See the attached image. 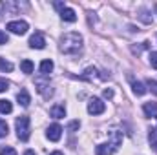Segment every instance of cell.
Segmentation results:
<instances>
[{"instance_id":"cell-1","label":"cell","mask_w":157,"mask_h":155,"mask_svg":"<svg viewBox=\"0 0 157 155\" xmlns=\"http://www.w3.org/2000/svg\"><path fill=\"white\" fill-rule=\"evenodd\" d=\"M82 49V35L75 33V31H70V33H64L60 37V51L66 53V55H75Z\"/></svg>"},{"instance_id":"cell-2","label":"cell","mask_w":157,"mask_h":155,"mask_svg":"<svg viewBox=\"0 0 157 155\" xmlns=\"http://www.w3.org/2000/svg\"><path fill=\"white\" fill-rule=\"evenodd\" d=\"M15 126H17V137L20 141H28L29 139V117L20 115L17 119Z\"/></svg>"},{"instance_id":"cell-3","label":"cell","mask_w":157,"mask_h":155,"mask_svg":"<svg viewBox=\"0 0 157 155\" xmlns=\"http://www.w3.org/2000/svg\"><path fill=\"white\" fill-rule=\"evenodd\" d=\"M7 29L11 33H15V35H26L28 29H29V26H28L26 20H13V22L7 24Z\"/></svg>"},{"instance_id":"cell-4","label":"cell","mask_w":157,"mask_h":155,"mask_svg":"<svg viewBox=\"0 0 157 155\" xmlns=\"http://www.w3.org/2000/svg\"><path fill=\"white\" fill-rule=\"evenodd\" d=\"M104 110H106V104H104L101 99H97V97L90 99V102H88V113H91V115H101V113H104Z\"/></svg>"},{"instance_id":"cell-5","label":"cell","mask_w":157,"mask_h":155,"mask_svg":"<svg viewBox=\"0 0 157 155\" xmlns=\"http://www.w3.org/2000/svg\"><path fill=\"white\" fill-rule=\"evenodd\" d=\"M35 86H37V91H39L44 99H49V97L53 95V89H51L49 80H37V82H35Z\"/></svg>"},{"instance_id":"cell-6","label":"cell","mask_w":157,"mask_h":155,"mask_svg":"<svg viewBox=\"0 0 157 155\" xmlns=\"http://www.w3.org/2000/svg\"><path fill=\"white\" fill-rule=\"evenodd\" d=\"M46 137H48L49 141L57 142V141L62 137V126H60V124H51V126L48 128V131H46Z\"/></svg>"},{"instance_id":"cell-7","label":"cell","mask_w":157,"mask_h":155,"mask_svg":"<svg viewBox=\"0 0 157 155\" xmlns=\"http://www.w3.org/2000/svg\"><path fill=\"white\" fill-rule=\"evenodd\" d=\"M29 47H33V49H44L46 47V39H44V35L42 33H35V35H31V39H29Z\"/></svg>"},{"instance_id":"cell-8","label":"cell","mask_w":157,"mask_h":155,"mask_svg":"<svg viewBox=\"0 0 157 155\" xmlns=\"http://www.w3.org/2000/svg\"><path fill=\"white\" fill-rule=\"evenodd\" d=\"M115 150H117V148H115L112 142H102V144H99V146L95 148V153L97 155H112Z\"/></svg>"},{"instance_id":"cell-9","label":"cell","mask_w":157,"mask_h":155,"mask_svg":"<svg viewBox=\"0 0 157 155\" xmlns=\"http://www.w3.org/2000/svg\"><path fill=\"white\" fill-rule=\"evenodd\" d=\"M60 18L66 20V22H75V20H77V13H75L71 7H64V9L60 11Z\"/></svg>"},{"instance_id":"cell-10","label":"cell","mask_w":157,"mask_h":155,"mask_svg":"<svg viewBox=\"0 0 157 155\" xmlns=\"http://www.w3.org/2000/svg\"><path fill=\"white\" fill-rule=\"evenodd\" d=\"M17 100H18V104L20 106H29V102H31V97H29V93H28V89H20L18 93H17Z\"/></svg>"},{"instance_id":"cell-11","label":"cell","mask_w":157,"mask_h":155,"mask_svg":"<svg viewBox=\"0 0 157 155\" xmlns=\"http://www.w3.org/2000/svg\"><path fill=\"white\" fill-rule=\"evenodd\" d=\"M49 113L53 119H62V117H66V108L62 106V104H55L51 110H49Z\"/></svg>"},{"instance_id":"cell-12","label":"cell","mask_w":157,"mask_h":155,"mask_svg":"<svg viewBox=\"0 0 157 155\" xmlns=\"http://www.w3.org/2000/svg\"><path fill=\"white\" fill-rule=\"evenodd\" d=\"M143 112L146 117H157V102H146L143 106Z\"/></svg>"},{"instance_id":"cell-13","label":"cell","mask_w":157,"mask_h":155,"mask_svg":"<svg viewBox=\"0 0 157 155\" xmlns=\"http://www.w3.org/2000/svg\"><path fill=\"white\" fill-rule=\"evenodd\" d=\"M132 89H133V93H135V95H139V97L146 93L144 84H143V82H139V80H133V78H132Z\"/></svg>"},{"instance_id":"cell-14","label":"cell","mask_w":157,"mask_h":155,"mask_svg":"<svg viewBox=\"0 0 157 155\" xmlns=\"http://www.w3.org/2000/svg\"><path fill=\"white\" fill-rule=\"evenodd\" d=\"M51 71H53V62H51V60H42V62H40V73H42L44 77H48Z\"/></svg>"},{"instance_id":"cell-15","label":"cell","mask_w":157,"mask_h":155,"mask_svg":"<svg viewBox=\"0 0 157 155\" xmlns=\"http://www.w3.org/2000/svg\"><path fill=\"white\" fill-rule=\"evenodd\" d=\"M13 112V104L7 100V99H0V113H11Z\"/></svg>"},{"instance_id":"cell-16","label":"cell","mask_w":157,"mask_h":155,"mask_svg":"<svg viewBox=\"0 0 157 155\" xmlns=\"http://www.w3.org/2000/svg\"><path fill=\"white\" fill-rule=\"evenodd\" d=\"M20 70H22L24 73H28V75H29V73H33L35 64H33L31 60H28V59H26V60H22V62H20Z\"/></svg>"},{"instance_id":"cell-17","label":"cell","mask_w":157,"mask_h":155,"mask_svg":"<svg viewBox=\"0 0 157 155\" xmlns=\"http://www.w3.org/2000/svg\"><path fill=\"white\" fill-rule=\"evenodd\" d=\"M0 71H13V64L9 62V60H6L4 57H0Z\"/></svg>"},{"instance_id":"cell-18","label":"cell","mask_w":157,"mask_h":155,"mask_svg":"<svg viewBox=\"0 0 157 155\" xmlns=\"http://www.w3.org/2000/svg\"><path fill=\"white\" fill-rule=\"evenodd\" d=\"M148 141H150V144L154 146V150L157 152V130H150V133H148Z\"/></svg>"},{"instance_id":"cell-19","label":"cell","mask_w":157,"mask_h":155,"mask_svg":"<svg viewBox=\"0 0 157 155\" xmlns=\"http://www.w3.org/2000/svg\"><path fill=\"white\" fill-rule=\"evenodd\" d=\"M7 131H9V126H7V122L0 119V139H2V137H6V135H7Z\"/></svg>"},{"instance_id":"cell-20","label":"cell","mask_w":157,"mask_h":155,"mask_svg":"<svg viewBox=\"0 0 157 155\" xmlns=\"http://www.w3.org/2000/svg\"><path fill=\"white\" fill-rule=\"evenodd\" d=\"M139 18H141L144 24H150V22H152V17H148V11H146V9H141V15H139Z\"/></svg>"},{"instance_id":"cell-21","label":"cell","mask_w":157,"mask_h":155,"mask_svg":"<svg viewBox=\"0 0 157 155\" xmlns=\"http://www.w3.org/2000/svg\"><path fill=\"white\" fill-rule=\"evenodd\" d=\"M150 64H152V68L157 70V51H152L150 53Z\"/></svg>"},{"instance_id":"cell-22","label":"cell","mask_w":157,"mask_h":155,"mask_svg":"<svg viewBox=\"0 0 157 155\" xmlns=\"http://www.w3.org/2000/svg\"><path fill=\"white\" fill-rule=\"evenodd\" d=\"M0 155H17V152H15L13 148L6 146V148H2V152H0Z\"/></svg>"},{"instance_id":"cell-23","label":"cell","mask_w":157,"mask_h":155,"mask_svg":"<svg viewBox=\"0 0 157 155\" xmlns=\"http://www.w3.org/2000/svg\"><path fill=\"white\" fill-rule=\"evenodd\" d=\"M7 88H9V82H7L6 78H0V93H4Z\"/></svg>"},{"instance_id":"cell-24","label":"cell","mask_w":157,"mask_h":155,"mask_svg":"<svg viewBox=\"0 0 157 155\" xmlns=\"http://www.w3.org/2000/svg\"><path fill=\"white\" fill-rule=\"evenodd\" d=\"M148 88L152 89V93L157 95V80H152V78H150V80H148Z\"/></svg>"},{"instance_id":"cell-25","label":"cell","mask_w":157,"mask_h":155,"mask_svg":"<svg viewBox=\"0 0 157 155\" xmlns=\"http://www.w3.org/2000/svg\"><path fill=\"white\" fill-rule=\"evenodd\" d=\"M7 35H6V33H4V31H2V29H0V46H4V44H7Z\"/></svg>"},{"instance_id":"cell-26","label":"cell","mask_w":157,"mask_h":155,"mask_svg":"<svg viewBox=\"0 0 157 155\" xmlns=\"http://www.w3.org/2000/svg\"><path fill=\"white\" fill-rule=\"evenodd\" d=\"M102 95H104L106 99H112V97H113V91H112V89H104V91H102Z\"/></svg>"},{"instance_id":"cell-27","label":"cell","mask_w":157,"mask_h":155,"mask_svg":"<svg viewBox=\"0 0 157 155\" xmlns=\"http://www.w3.org/2000/svg\"><path fill=\"white\" fill-rule=\"evenodd\" d=\"M78 126H80V122H78V120H75V122H71V124H70V130H77Z\"/></svg>"},{"instance_id":"cell-28","label":"cell","mask_w":157,"mask_h":155,"mask_svg":"<svg viewBox=\"0 0 157 155\" xmlns=\"http://www.w3.org/2000/svg\"><path fill=\"white\" fill-rule=\"evenodd\" d=\"M55 7H57V9H60V11H62V9H64V7H66V6H64V4H62V2H55Z\"/></svg>"},{"instance_id":"cell-29","label":"cell","mask_w":157,"mask_h":155,"mask_svg":"<svg viewBox=\"0 0 157 155\" xmlns=\"http://www.w3.org/2000/svg\"><path fill=\"white\" fill-rule=\"evenodd\" d=\"M24 155H37V153H35L33 150H26V152H24Z\"/></svg>"},{"instance_id":"cell-30","label":"cell","mask_w":157,"mask_h":155,"mask_svg":"<svg viewBox=\"0 0 157 155\" xmlns=\"http://www.w3.org/2000/svg\"><path fill=\"white\" fill-rule=\"evenodd\" d=\"M49 155H64V153H62V152H51Z\"/></svg>"},{"instance_id":"cell-31","label":"cell","mask_w":157,"mask_h":155,"mask_svg":"<svg viewBox=\"0 0 157 155\" xmlns=\"http://www.w3.org/2000/svg\"><path fill=\"white\" fill-rule=\"evenodd\" d=\"M155 11H157V6H155Z\"/></svg>"}]
</instances>
